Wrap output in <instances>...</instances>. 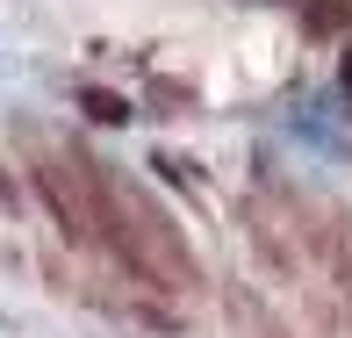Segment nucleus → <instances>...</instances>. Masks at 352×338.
<instances>
[{"mask_svg": "<svg viewBox=\"0 0 352 338\" xmlns=\"http://www.w3.org/2000/svg\"><path fill=\"white\" fill-rule=\"evenodd\" d=\"M302 29H309V36H338V29H352V0H309V8H302Z\"/></svg>", "mask_w": 352, "mask_h": 338, "instance_id": "f03ea898", "label": "nucleus"}, {"mask_svg": "<svg viewBox=\"0 0 352 338\" xmlns=\"http://www.w3.org/2000/svg\"><path fill=\"white\" fill-rule=\"evenodd\" d=\"M345 94H352V58H345Z\"/></svg>", "mask_w": 352, "mask_h": 338, "instance_id": "7ed1b4c3", "label": "nucleus"}, {"mask_svg": "<svg viewBox=\"0 0 352 338\" xmlns=\"http://www.w3.org/2000/svg\"><path fill=\"white\" fill-rule=\"evenodd\" d=\"M79 108H87L94 123H108V130H122V123L137 116V108L122 101V94H108V87H79Z\"/></svg>", "mask_w": 352, "mask_h": 338, "instance_id": "f257e3e1", "label": "nucleus"}]
</instances>
